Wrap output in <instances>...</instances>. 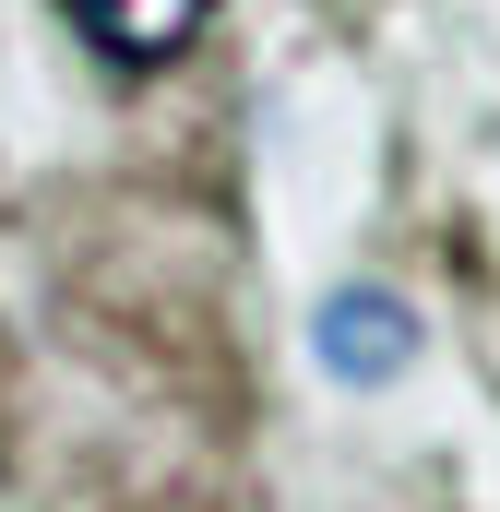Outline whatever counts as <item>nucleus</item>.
<instances>
[{"instance_id":"nucleus-2","label":"nucleus","mask_w":500,"mask_h":512,"mask_svg":"<svg viewBox=\"0 0 500 512\" xmlns=\"http://www.w3.org/2000/svg\"><path fill=\"white\" fill-rule=\"evenodd\" d=\"M72 24H84L96 60H120V72H167V60L215 24V0H72Z\"/></svg>"},{"instance_id":"nucleus-1","label":"nucleus","mask_w":500,"mask_h":512,"mask_svg":"<svg viewBox=\"0 0 500 512\" xmlns=\"http://www.w3.org/2000/svg\"><path fill=\"white\" fill-rule=\"evenodd\" d=\"M310 358H322L334 382H393V370L417 358V310H405L393 286H334L322 322H310Z\"/></svg>"}]
</instances>
